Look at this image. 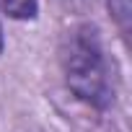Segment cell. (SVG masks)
<instances>
[{
  "instance_id": "obj_1",
  "label": "cell",
  "mask_w": 132,
  "mask_h": 132,
  "mask_svg": "<svg viewBox=\"0 0 132 132\" xmlns=\"http://www.w3.org/2000/svg\"><path fill=\"white\" fill-rule=\"evenodd\" d=\"M60 65L70 93L96 111L114 104V78L104 52L101 31L93 21L75 23L60 42Z\"/></svg>"
},
{
  "instance_id": "obj_2",
  "label": "cell",
  "mask_w": 132,
  "mask_h": 132,
  "mask_svg": "<svg viewBox=\"0 0 132 132\" xmlns=\"http://www.w3.org/2000/svg\"><path fill=\"white\" fill-rule=\"evenodd\" d=\"M109 18L114 21V26L119 29V34L124 39H129L132 34V0H104Z\"/></svg>"
},
{
  "instance_id": "obj_3",
  "label": "cell",
  "mask_w": 132,
  "mask_h": 132,
  "mask_svg": "<svg viewBox=\"0 0 132 132\" xmlns=\"http://www.w3.org/2000/svg\"><path fill=\"white\" fill-rule=\"evenodd\" d=\"M3 13L13 21H36L39 0H0Z\"/></svg>"
},
{
  "instance_id": "obj_4",
  "label": "cell",
  "mask_w": 132,
  "mask_h": 132,
  "mask_svg": "<svg viewBox=\"0 0 132 132\" xmlns=\"http://www.w3.org/2000/svg\"><path fill=\"white\" fill-rule=\"evenodd\" d=\"M54 3L65 11H73V13H86L91 5H93V0H54Z\"/></svg>"
},
{
  "instance_id": "obj_5",
  "label": "cell",
  "mask_w": 132,
  "mask_h": 132,
  "mask_svg": "<svg viewBox=\"0 0 132 132\" xmlns=\"http://www.w3.org/2000/svg\"><path fill=\"white\" fill-rule=\"evenodd\" d=\"M3 49H5V36H3V23H0V54H3Z\"/></svg>"
}]
</instances>
